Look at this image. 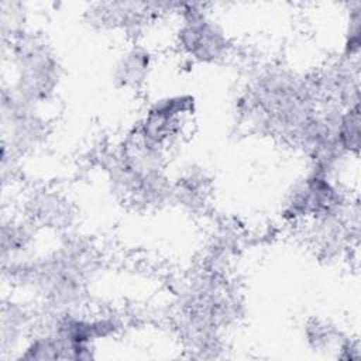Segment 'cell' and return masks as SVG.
<instances>
[{
  "label": "cell",
  "mask_w": 361,
  "mask_h": 361,
  "mask_svg": "<svg viewBox=\"0 0 361 361\" xmlns=\"http://www.w3.org/2000/svg\"><path fill=\"white\" fill-rule=\"evenodd\" d=\"M360 31H361V3L357 1L353 6H350L348 24L345 31L343 56L348 61L355 59L360 54V42H361Z\"/></svg>",
  "instance_id": "cell-6"
},
{
  "label": "cell",
  "mask_w": 361,
  "mask_h": 361,
  "mask_svg": "<svg viewBox=\"0 0 361 361\" xmlns=\"http://www.w3.org/2000/svg\"><path fill=\"white\" fill-rule=\"evenodd\" d=\"M344 207V196L330 175L314 168L289 193L282 214L296 221L306 219L338 217Z\"/></svg>",
  "instance_id": "cell-2"
},
{
  "label": "cell",
  "mask_w": 361,
  "mask_h": 361,
  "mask_svg": "<svg viewBox=\"0 0 361 361\" xmlns=\"http://www.w3.org/2000/svg\"><path fill=\"white\" fill-rule=\"evenodd\" d=\"M337 140L345 154H358L360 149V113L358 104L347 106L337 123Z\"/></svg>",
  "instance_id": "cell-5"
},
{
  "label": "cell",
  "mask_w": 361,
  "mask_h": 361,
  "mask_svg": "<svg viewBox=\"0 0 361 361\" xmlns=\"http://www.w3.org/2000/svg\"><path fill=\"white\" fill-rule=\"evenodd\" d=\"M182 24L178 30V45L197 62H217L230 49V42L221 27L212 20L199 4H180Z\"/></svg>",
  "instance_id": "cell-3"
},
{
  "label": "cell",
  "mask_w": 361,
  "mask_h": 361,
  "mask_svg": "<svg viewBox=\"0 0 361 361\" xmlns=\"http://www.w3.org/2000/svg\"><path fill=\"white\" fill-rule=\"evenodd\" d=\"M152 55L142 45H131L117 59L113 80L117 87L135 89L142 85L151 71Z\"/></svg>",
  "instance_id": "cell-4"
},
{
  "label": "cell",
  "mask_w": 361,
  "mask_h": 361,
  "mask_svg": "<svg viewBox=\"0 0 361 361\" xmlns=\"http://www.w3.org/2000/svg\"><path fill=\"white\" fill-rule=\"evenodd\" d=\"M17 82L13 90L38 103L49 97L59 80V65L51 49L35 38H18L13 44Z\"/></svg>",
  "instance_id": "cell-1"
}]
</instances>
